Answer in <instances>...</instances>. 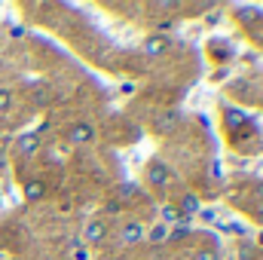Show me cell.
I'll return each mask as SVG.
<instances>
[{"instance_id": "cell-1", "label": "cell", "mask_w": 263, "mask_h": 260, "mask_svg": "<svg viewBox=\"0 0 263 260\" xmlns=\"http://www.w3.org/2000/svg\"><path fill=\"white\" fill-rule=\"evenodd\" d=\"M147 184H150V187H168V184H172V172H168L165 159L153 156V159L147 162Z\"/></svg>"}, {"instance_id": "cell-2", "label": "cell", "mask_w": 263, "mask_h": 260, "mask_svg": "<svg viewBox=\"0 0 263 260\" xmlns=\"http://www.w3.org/2000/svg\"><path fill=\"white\" fill-rule=\"evenodd\" d=\"M40 150H43L40 132H25V135L15 138V153H18V156H37Z\"/></svg>"}, {"instance_id": "cell-3", "label": "cell", "mask_w": 263, "mask_h": 260, "mask_svg": "<svg viewBox=\"0 0 263 260\" xmlns=\"http://www.w3.org/2000/svg\"><path fill=\"white\" fill-rule=\"evenodd\" d=\"M104 239H107V224H104V220H89V224L83 227V239H80V242H83L86 248H89V245H101Z\"/></svg>"}, {"instance_id": "cell-4", "label": "cell", "mask_w": 263, "mask_h": 260, "mask_svg": "<svg viewBox=\"0 0 263 260\" xmlns=\"http://www.w3.org/2000/svg\"><path fill=\"white\" fill-rule=\"evenodd\" d=\"M251 123V114H245L242 107H223V129L227 132H239Z\"/></svg>"}, {"instance_id": "cell-5", "label": "cell", "mask_w": 263, "mask_h": 260, "mask_svg": "<svg viewBox=\"0 0 263 260\" xmlns=\"http://www.w3.org/2000/svg\"><path fill=\"white\" fill-rule=\"evenodd\" d=\"M168 46H172V40H168L165 34H150V37L141 43V52H144V55H150V59H156V55H165V52H168Z\"/></svg>"}, {"instance_id": "cell-6", "label": "cell", "mask_w": 263, "mask_h": 260, "mask_svg": "<svg viewBox=\"0 0 263 260\" xmlns=\"http://www.w3.org/2000/svg\"><path fill=\"white\" fill-rule=\"evenodd\" d=\"M144 233H147V227L144 224H138V220H129V224H123V230H120V242L132 248V245H141L144 242Z\"/></svg>"}, {"instance_id": "cell-7", "label": "cell", "mask_w": 263, "mask_h": 260, "mask_svg": "<svg viewBox=\"0 0 263 260\" xmlns=\"http://www.w3.org/2000/svg\"><path fill=\"white\" fill-rule=\"evenodd\" d=\"M67 141H70L73 147H80V144H92V141H95V126H92V123H77L73 129L67 132Z\"/></svg>"}, {"instance_id": "cell-8", "label": "cell", "mask_w": 263, "mask_h": 260, "mask_svg": "<svg viewBox=\"0 0 263 260\" xmlns=\"http://www.w3.org/2000/svg\"><path fill=\"white\" fill-rule=\"evenodd\" d=\"M178 120H181V114H178V110H165V114H159V117L153 120V132L168 135V132L178 126Z\"/></svg>"}, {"instance_id": "cell-9", "label": "cell", "mask_w": 263, "mask_h": 260, "mask_svg": "<svg viewBox=\"0 0 263 260\" xmlns=\"http://www.w3.org/2000/svg\"><path fill=\"white\" fill-rule=\"evenodd\" d=\"M178 211H181L184 217H190V220H193L199 211H202V202H199V196H196V193H184V196H181V202H178Z\"/></svg>"}, {"instance_id": "cell-10", "label": "cell", "mask_w": 263, "mask_h": 260, "mask_svg": "<svg viewBox=\"0 0 263 260\" xmlns=\"http://www.w3.org/2000/svg\"><path fill=\"white\" fill-rule=\"evenodd\" d=\"M144 242H150V245H165V242H168V227H165V224H153V227L144 233Z\"/></svg>"}, {"instance_id": "cell-11", "label": "cell", "mask_w": 263, "mask_h": 260, "mask_svg": "<svg viewBox=\"0 0 263 260\" xmlns=\"http://www.w3.org/2000/svg\"><path fill=\"white\" fill-rule=\"evenodd\" d=\"M184 220H190V217H184V214L178 211V205H162V220H159V224H165V227L172 230L175 224H184Z\"/></svg>"}, {"instance_id": "cell-12", "label": "cell", "mask_w": 263, "mask_h": 260, "mask_svg": "<svg viewBox=\"0 0 263 260\" xmlns=\"http://www.w3.org/2000/svg\"><path fill=\"white\" fill-rule=\"evenodd\" d=\"M43 196H46V184L43 181H28L25 184V199L28 202H40Z\"/></svg>"}, {"instance_id": "cell-13", "label": "cell", "mask_w": 263, "mask_h": 260, "mask_svg": "<svg viewBox=\"0 0 263 260\" xmlns=\"http://www.w3.org/2000/svg\"><path fill=\"white\" fill-rule=\"evenodd\" d=\"M70 260H92L89 248H86L80 239H73V242H70Z\"/></svg>"}, {"instance_id": "cell-14", "label": "cell", "mask_w": 263, "mask_h": 260, "mask_svg": "<svg viewBox=\"0 0 263 260\" xmlns=\"http://www.w3.org/2000/svg\"><path fill=\"white\" fill-rule=\"evenodd\" d=\"M138 184H132V181H126V184H120V202H129V199H138Z\"/></svg>"}, {"instance_id": "cell-15", "label": "cell", "mask_w": 263, "mask_h": 260, "mask_svg": "<svg viewBox=\"0 0 263 260\" xmlns=\"http://www.w3.org/2000/svg\"><path fill=\"white\" fill-rule=\"evenodd\" d=\"M9 104H12V92L9 89H0V114H6Z\"/></svg>"}, {"instance_id": "cell-16", "label": "cell", "mask_w": 263, "mask_h": 260, "mask_svg": "<svg viewBox=\"0 0 263 260\" xmlns=\"http://www.w3.org/2000/svg\"><path fill=\"white\" fill-rule=\"evenodd\" d=\"M193 260H217V251L214 248H199L196 254H193Z\"/></svg>"}, {"instance_id": "cell-17", "label": "cell", "mask_w": 263, "mask_h": 260, "mask_svg": "<svg viewBox=\"0 0 263 260\" xmlns=\"http://www.w3.org/2000/svg\"><path fill=\"white\" fill-rule=\"evenodd\" d=\"M199 217H202V224H214V220H217V211H214V208H202Z\"/></svg>"}, {"instance_id": "cell-18", "label": "cell", "mask_w": 263, "mask_h": 260, "mask_svg": "<svg viewBox=\"0 0 263 260\" xmlns=\"http://www.w3.org/2000/svg\"><path fill=\"white\" fill-rule=\"evenodd\" d=\"M120 208H123V202H120V199H110V202H104V211H107V214H120Z\"/></svg>"}, {"instance_id": "cell-19", "label": "cell", "mask_w": 263, "mask_h": 260, "mask_svg": "<svg viewBox=\"0 0 263 260\" xmlns=\"http://www.w3.org/2000/svg\"><path fill=\"white\" fill-rule=\"evenodd\" d=\"M220 227H223L227 233H236V236H245V233H248V230H245L242 224H220Z\"/></svg>"}, {"instance_id": "cell-20", "label": "cell", "mask_w": 263, "mask_h": 260, "mask_svg": "<svg viewBox=\"0 0 263 260\" xmlns=\"http://www.w3.org/2000/svg\"><path fill=\"white\" fill-rule=\"evenodd\" d=\"M220 18H223V15H220V12H211V15H208V18H205V22H208V25H211V28H214V25H220Z\"/></svg>"}, {"instance_id": "cell-21", "label": "cell", "mask_w": 263, "mask_h": 260, "mask_svg": "<svg viewBox=\"0 0 263 260\" xmlns=\"http://www.w3.org/2000/svg\"><path fill=\"white\" fill-rule=\"evenodd\" d=\"M120 89H123V92H126V95H132V92H135V83H123V86H120Z\"/></svg>"}, {"instance_id": "cell-22", "label": "cell", "mask_w": 263, "mask_h": 260, "mask_svg": "<svg viewBox=\"0 0 263 260\" xmlns=\"http://www.w3.org/2000/svg\"><path fill=\"white\" fill-rule=\"evenodd\" d=\"M0 260H15V257H9V254H0Z\"/></svg>"}, {"instance_id": "cell-23", "label": "cell", "mask_w": 263, "mask_h": 260, "mask_svg": "<svg viewBox=\"0 0 263 260\" xmlns=\"http://www.w3.org/2000/svg\"><path fill=\"white\" fill-rule=\"evenodd\" d=\"M260 242H263V236H260Z\"/></svg>"}]
</instances>
